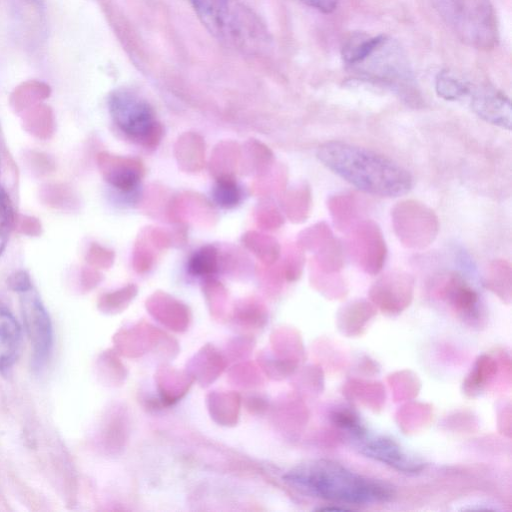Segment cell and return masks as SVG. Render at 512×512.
<instances>
[{
    "mask_svg": "<svg viewBox=\"0 0 512 512\" xmlns=\"http://www.w3.org/2000/svg\"><path fill=\"white\" fill-rule=\"evenodd\" d=\"M316 156L335 175L373 196L396 198L413 187V177L407 169L362 146L340 140L327 141L317 148Z\"/></svg>",
    "mask_w": 512,
    "mask_h": 512,
    "instance_id": "6da1fadb",
    "label": "cell"
},
{
    "mask_svg": "<svg viewBox=\"0 0 512 512\" xmlns=\"http://www.w3.org/2000/svg\"><path fill=\"white\" fill-rule=\"evenodd\" d=\"M287 479L311 495L346 504L387 502L395 494L389 484L359 475L330 460L305 464L292 471Z\"/></svg>",
    "mask_w": 512,
    "mask_h": 512,
    "instance_id": "7a4b0ae2",
    "label": "cell"
},
{
    "mask_svg": "<svg viewBox=\"0 0 512 512\" xmlns=\"http://www.w3.org/2000/svg\"><path fill=\"white\" fill-rule=\"evenodd\" d=\"M350 69L367 81L389 88L407 103H417L413 72L396 41L381 35L371 51Z\"/></svg>",
    "mask_w": 512,
    "mask_h": 512,
    "instance_id": "3957f363",
    "label": "cell"
},
{
    "mask_svg": "<svg viewBox=\"0 0 512 512\" xmlns=\"http://www.w3.org/2000/svg\"><path fill=\"white\" fill-rule=\"evenodd\" d=\"M442 18L470 47L492 49L498 42L496 14L490 0H435Z\"/></svg>",
    "mask_w": 512,
    "mask_h": 512,
    "instance_id": "277c9868",
    "label": "cell"
},
{
    "mask_svg": "<svg viewBox=\"0 0 512 512\" xmlns=\"http://www.w3.org/2000/svg\"><path fill=\"white\" fill-rule=\"evenodd\" d=\"M115 125L133 142L155 148L162 136V125L148 102L127 89L113 91L108 101Z\"/></svg>",
    "mask_w": 512,
    "mask_h": 512,
    "instance_id": "5b68a950",
    "label": "cell"
},
{
    "mask_svg": "<svg viewBox=\"0 0 512 512\" xmlns=\"http://www.w3.org/2000/svg\"><path fill=\"white\" fill-rule=\"evenodd\" d=\"M26 333L30 340L33 356L41 364L47 358L52 346V326L49 315L33 287L18 293Z\"/></svg>",
    "mask_w": 512,
    "mask_h": 512,
    "instance_id": "8992f818",
    "label": "cell"
},
{
    "mask_svg": "<svg viewBox=\"0 0 512 512\" xmlns=\"http://www.w3.org/2000/svg\"><path fill=\"white\" fill-rule=\"evenodd\" d=\"M469 105L482 120L510 131L512 108L510 99L500 90L488 86H470Z\"/></svg>",
    "mask_w": 512,
    "mask_h": 512,
    "instance_id": "52a82bcc",
    "label": "cell"
},
{
    "mask_svg": "<svg viewBox=\"0 0 512 512\" xmlns=\"http://www.w3.org/2000/svg\"><path fill=\"white\" fill-rule=\"evenodd\" d=\"M98 164L105 180L124 192L134 189L145 173L142 161L133 157L101 153Z\"/></svg>",
    "mask_w": 512,
    "mask_h": 512,
    "instance_id": "ba28073f",
    "label": "cell"
},
{
    "mask_svg": "<svg viewBox=\"0 0 512 512\" xmlns=\"http://www.w3.org/2000/svg\"><path fill=\"white\" fill-rule=\"evenodd\" d=\"M360 452L404 473H416L424 467L421 461L404 452L397 442L384 436L366 441L360 447Z\"/></svg>",
    "mask_w": 512,
    "mask_h": 512,
    "instance_id": "9c48e42d",
    "label": "cell"
},
{
    "mask_svg": "<svg viewBox=\"0 0 512 512\" xmlns=\"http://www.w3.org/2000/svg\"><path fill=\"white\" fill-rule=\"evenodd\" d=\"M445 296L458 313L470 319L478 317V294L461 275H450L445 285Z\"/></svg>",
    "mask_w": 512,
    "mask_h": 512,
    "instance_id": "30bf717a",
    "label": "cell"
},
{
    "mask_svg": "<svg viewBox=\"0 0 512 512\" xmlns=\"http://www.w3.org/2000/svg\"><path fill=\"white\" fill-rule=\"evenodd\" d=\"M21 345V328L12 313L0 306V371L12 366Z\"/></svg>",
    "mask_w": 512,
    "mask_h": 512,
    "instance_id": "8fae6325",
    "label": "cell"
},
{
    "mask_svg": "<svg viewBox=\"0 0 512 512\" xmlns=\"http://www.w3.org/2000/svg\"><path fill=\"white\" fill-rule=\"evenodd\" d=\"M175 155L183 170L197 172L204 164L205 143L199 135L187 132L179 137L175 145Z\"/></svg>",
    "mask_w": 512,
    "mask_h": 512,
    "instance_id": "7c38bea8",
    "label": "cell"
},
{
    "mask_svg": "<svg viewBox=\"0 0 512 512\" xmlns=\"http://www.w3.org/2000/svg\"><path fill=\"white\" fill-rule=\"evenodd\" d=\"M206 28L215 35H222L228 17V0H189Z\"/></svg>",
    "mask_w": 512,
    "mask_h": 512,
    "instance_id": "4fadbf2b",
    "label": "cell"
},
{
    "mask_svg": "<svg viewBox=\"0 0 512 512\" xmlns=\"http://www.w3.org/2000/svg\"><path fill=\"white\" fill-rule=\"evenodd\" d=\"M241 156V150L234 142L219 143L211 156V173L218 178L233 175Z\"/></svg>",
    "mask_w": 512,
    "mask_h": 512,
    "instance_id": "5bb4252c",
    "label": "cell"
},
{
    "mask_svg": "<svg viewBox=\"0 0 512 512\" xmlns=\"http://www.w3.org/2000/svg\"><path fill=\"white\" fill-rule=\"evenodd\" d=\"M471 84L449 71H441L436 77L435 89L439 97L458 101L467 97Z\"/></svg>",
    "mask_w": 512,
    "mask_h": 512,
    "instance_id": "9a60e30c",
    "label": "cell"
},
{
    "mask_svg": "<svg viewBox=\"0 0 512 512\" xmlns=\"http://www.w3.org/2000/svg\"><path fill=\"white\" fill-rule=\"evenodd\" d=\"M380 36H369L364 33L351 35L342 48L344 62L350 67L362 60L376 45Z\"/></svg>",
    "mask_w": 512,
    "mask_h": 512,
    "instance_id": "2e32d148",
    "label": "cell"
},
{
    "mask_svg": "<svg viewBox=\"0 0 512 512\" xmlns=\"http://www.w3.org/2000/svg\"><path fill=\"white\" fill-rule=\"evenodd\" d=\"M246 247L264 264H271L278 256L277 242L255 231H250L243 236Z\"/></svg>",
    "mask_w": 512,
    "mask_h": 512,
    "instance_id": "e0dca14e",
    "label": "cell"
},
{
    "mask_svg": "<svg viewBox=\"0 0 512 512\" xmlns=\"http://www.w3.org/2000/svg\"><path fill=\"white\" fill-rule=\"evenodd\" d=\"M219 254L213 245H205L195 251L188 261V270L196 276H209L218 269Z\"/></svg>",
    "mask_w": 512,
    "mask_h": 512,
    "instance_id": "ac0fdd59",
    "label": "cell"
},
{
    "mask_svg": "<svg viewBox=\"0 0 512 512\" xmlns=\"http://www.w3.org/2000/svg\"><path fill=\"white\" fill-rule=\"evenodd\" d=\"M213 197L218 205L226 209L234 208L240 203L242 191L234 175L216 178Z\"/></svg>",
    "mask_w": 512,
    "mask_h": 512,
    "instance_id": "d6986e66",
    "label": "cell"
},
{
    "mask_svg": "<svg viewBox=\"0 0 512 512\" xmlns=\"http://www.w3.org/2000/svg\"><path fill=\"white\" fill-rule=\"evenodd\" d=\"M14 223V209L7 192L0 186V254L4 250Z\"/></svg>",
    "mask_w": 512,
    "mask_h": 512,
    "instance_id": "ffe728a7",
    "label": "cell"
},
{
    "mask_svg": "<svg viewBox=\"0 0 512 512\" xmlns=\"http://www.w3.org/2000/svg\"><path fill=\"white\" fill-rule=\"evenodd\" d=\"M331 419L336 426L356 437H363L366 434V428L357 415L347 409L334 411L331 414Z\"/></svg>",
    "mask_w": 512,
    "mask_h": 512,
    "instance_id": "44dd1931",
    "label": "cell"
},
{
    "mask_svg": "<svg viewBox=\"0 0 512 512\" xmlns=\"http://www.w3.org/2000/svg\"><path fill=\"white\" fill-rule=\"evenodd\" d=\"M494 369L493 362L490 358L482 356L476 363L475 369L466 380V389L468 391H475L484 385L488 376L492 374Z\"/></svg>",
    "mask_w": 512,
    "mask_h": 512,
    "instance_id": "7402d4cb",
    "label": "cell"
},
{
    "mask_svg": "<svg viewBox=\"0 0 512 512\" xmlns=\"http://www.w3.org/2000/svg\"><path fill=\"white\" fill-rule=\"evenodd\" d=\"M7 283L8 286L17 293L27 291L33 287L29 275L22 270L11 274Z\"/></svg>",
    "mask_w": 512,
    "mask_h": 512,
    "instance_id": "603a6c76",
    "label": "cell"
},
{
    "mask_svg": "<svg viewBox=\"0 0 512 512\" xmlns=\"http://www.w3.org/2000/svg\"><path fill=\"white\" fill-rule=\"evenodd\" d=\"M307 5L323 12H333L339 3V0H303Z\"/></svg>",
    "mask_w": 512,
    "mask_h": 512,
    "instance_id": "cb8c5ba5",
    "label": "cell"
},
{
    "mask_svg": "<svg viewBox=\"0 0 512 512\" xmlns=\"http://www.w3.org/2000/svg\"><path fill=\"white\" fill-rule=\"evenodd\" d=\"M319 510H324V511H330V510H338V511H345V510H348L347 508L345 507H324V508H319Z\"/></svg>",
    "mask_w": 512,
    "mask_h": 512,
    "instance_id": "d4e9b609",
    "label": "cell"
}]
</instances>
